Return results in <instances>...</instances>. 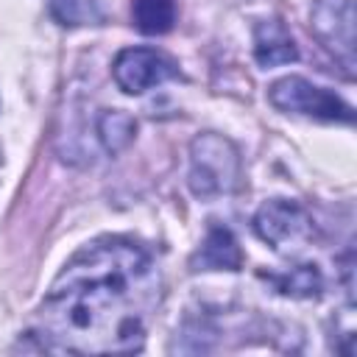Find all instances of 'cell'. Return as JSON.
Masks as SVG:
<instances>
[{
	"label": "cell",
	"mask_w": 357,
	"mask_h": 357,
	"mask_svg": "<svg viewBox=\"0 0 357 357\" xmlns=\"http://www.w3.org/2000/svg\"><path fill=\"white\" fill-rule=\"evenodd\" d=\"M271 282L279 293L293 296V298H318L324 290V276L318 265H296L284 273L271 276Z\"/></svg>",
	"instance_id": "obj_11"
},
{
	"label": "cell",
	"mask_w": 357,
	"mask_h": 357,
	"mask_svg": "<svg viewBox=\"0 0 357 357\" xmlns=\"http://www.w3.org/2000/svg\"><path fill=\"white\" fill-rule=\"evenodd\" d=\"M176 73V64L153 47H126L112 64V78L126 95H142L165 84Z\"/></svg>",
	"instance_id": "obj_5"
},
{
	"label": "cell",
	"mask_w": 357,
	"mask_h": 357,
	"mask_svg": "<svg viewBox=\"0 0 357 357\" xmlns=\"http://www.w3.org/2000/svg\"><path fill=\"white\" fill-rule=\"evenodd\" d=\"M268 100L279 112L301 114V117H312V120H324V123H351L354 120L351 106L340 95H335L326 86H318L301 75H287V78H279L276 84H271Z\"/></svg>",
	"instance_id": "obj_3"
},
{
	"label": "cell",
	"mask_w": 357,
	"mask_h": 357,
	"mask_svg": "<svg viewBox=\"0 0 357 357\" xmlns=\"http://www.w3.org/2000/svg\"><path fill=\"white\" fill-rule=\"evenodd\" d=\"M243 162L231 139L206 131L190 142V192L201 201H215L240 187Z\"/></svg>",
	"instance_id": "obj_2"
},
{
	"label": "cell",
	"mask_w": 357,
	"mask_h": 357,
	"mask_svg": "<svg viewBox=\"0 0 357 357\" xmlns=\"http://www.w3.org/2000/svg\"><path fill=\"white\" fill-rule=\"evenodd\" d=\"M162 298L151 251L128 237H100L73 254L39 307L47 349L75 354H134Z\"/></svg>",
	"instance_id": "obj_1"
},
{
	"label": "cell",
	"mask_w": 357,
	"mask_h": 357,
	"mask_svg": "<svg viewBox=\"0 0 357 357\" xmlns=\"http://www.w3.org/2000/svg\"><path fill=\"white\" fill-rule=\"evenodd\" d=\"M312 31L346 70L354 67V6L351 0H318L312 8Z\"/></svg>",
	"instance_id": "obj_6"
},
{
	"label": "cell",
	"mask_w": 357,
	"mask_h": 357,
	"mask_svg": "<svg viewBox=\"0 0 357 357\" xmlns=\"http://www.w3.org/2000/svg\"><path fill=\"white\" fill-rule=\"evenodd\" d=\"M192 271H240L243 268V251L237 245V237L226 226H209L201 248L190 259Z\"/></svg>",
	"instance_id": "obj_7"
},
{
	"label": "cell",
	"mask_w": 357,
	"mask_h": 357,
	"mask_svg": "<svg viewBox=\"0 0 357 357\" xmlns=\"http://www.w3.org/2000/svg\"><path fill=\"white\" fill-rule=\"evenodd\" d=\"M50 14L70 28L78 25H98L106 17L103 0H50Z\"/></svg>",
	"instance_id": "obj_12"
},
{
	"label": "cell",
	"mask_w": 357,
	"mask_h": 357,
	"mask_svg": "<svg viewBox=\"0 0 357 357\" xmlns=\"http://www.w3.org/2000/svg\"><path fill=\"white\" fill-rule=\"evenodd\" d=\"M134 28L145 36H162L176 22V0H134Z\"/></svg>",
	"instance_id": "obj_9"
},
{
	"label": "cell",
	"mask_w": 357,
	"mask_h": 357,
	"mask_svg": "<svg viewBox=\"0 0 357 357\" xmlns=\"http://www.w3.org/2000/svg\"><path fill=\"white\" fill-rule=\"evenodd\" d=\"M254 59L259 67H279L298 59V47L279 20H262L254 28Z\"/></svg>",
	"instance_id": "obj_8"
},
{
	"label": "cell",
	"mask_w": 357,
	"mask_h": 357,
	"mask_svg": "<svg viewBox=\"0 0 357 357\" xmlns=\"http://www.w3.org/2000/svg\"><path fill=\"white\" fill-rule=\"evenodd\" d=\"M254 231L273 251H298L312 237V218L296 201L271 198L257 209Z\"/></svg>",
	"instance_id": "obj_4"
},
{
	"label": "cell",
	"mask_w": 357,
	"mask_h": 357,
	"mask_svg": "<svg viewBox=\"0 0 357 357\" xmlns=\"http://www.w3.org/2000/svg\"><path fill=\"white\" fill-rule=\"evenodd\" d=\"M134 134H137V123L131 114H126L120 109H106L98 114V139L106 153L126 151L134 142Z\"/></svg>",
	"instance_id": "obj_10"
}]
</instances>
